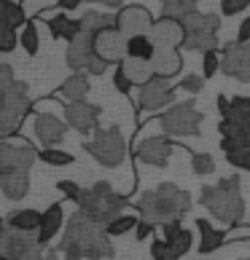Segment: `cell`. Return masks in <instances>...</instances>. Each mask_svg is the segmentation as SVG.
Instances as JSON below:
<instances>
[{"mask_svg":"<svg viewBox=\"0 0 250 260\" xmlns=\"http://www.w3.org/2000/svg\"><path fill=\"white\" fill-rule=\"evenodd\" d=\"M148 38H151V43L156 46V51H178V49H183V43H186V27L180 22H172V19L156 16Z\"/></svg>","mask_w":250,"mask_h":260,"instance_id":"15","label":"cell"},{"mask_svg":"<svg viewBox=\"0 0 250 260\" xmlns=\"http://www.w3.org/2000/svg\"><path fill=\"white\" fill-rule=\"evenodd\" d=\"M137 209L140 220H146L151 225H167V223H180L188 209H191V193L178 185H172V182H161L156 185L153 190L148 193H143L137 199Z\"/></svg>","mask_w":250,"mask_h":260,"instance_id":"2","label":"cell"},{"mask_svg":"<svg viewBox=\"0 0 250 260\" xmlns=\"http://www.w3.org/2000/svg\"><path fill=\"white\" fill-rule=\"evenodd\" d=\"M41 223H43V212H41V209L22 207V209L8 212L3 225L19 231V234H38V231H41Z\"/></svg>","mask_w":250,"mask_h":260,"instance_id":"24","label":"cell"},{"mask_svg":"<svg viewBox=\"0 0 250 260\" xmlns=\"http://www.w3.org/2000/svg\"><path fill=\"white\" fill-rule=\"evenodd\" d=\"M153 75H161V78H175L183 67V56L180 51H156L153 56Z\"/></svg>","mask_w":250,"mask_h":260,"instance_id":"31","label":"cell"},{"mask_svg":"<svg viewBox=\"0 0 250 260\" xmlns=\"http://www.w3.org/2000/svg\"><path fill=\"white\" fill-rule=\"evenodd\" d=\"M57 252L65 260H110L116 249L110 244V236L105 225L94 223L81 212L67 220L65 234L57 244Z\"/></svg>","mask_w":250,"mask_h":260,"instance_id":"1","label":"cell"},{"mask_svg":"<svg viewBox=\"0 0 250 260\" xmlns=\"http://www.w3.org/2000/svg\"><path fill=\"white\" fill-rule=\"evenodd\" d=\"M81 30L89 35H100L105 30H116V14H108L102 8H86V11L78 16Z\"/></svg>","mask_w":250,"mask_h":260,"instance_id":"25","label":"cell"},{"mask_svg":"<svg viewBox=\"0 0 250 260\" xmlns=\"http://www.w3.org/2000/svg\"><path fill=\"white\" fill-rule=\"evenodd\" d=\"M33 102L27 97V83L16 81L11 89L0 91V140H14L22 121L30 115Z\"/></svg>","mask_w":250,"mask_h":260,"instance_id":"5","label":"cell"},{"mask_svg":"<svg viewBox=\"0 0 250 260\" xmlns=\"http://www.w3.org/2000/svg\"><path fill=\"white\" fill-rule=\"evenodd\" d=\"M224 62H220V73L234 78L239 83H250V43H226L224 49Z\"/></svg>","mask_w":250,"mask_h":260,"instance_id":"12","label":"cell"},{"mask_svg":"<svg viewBox=\"0 0 250 260\" xmlns=\"http://www.w3.org/2000/svg\"><path fill=\"white\" fill-rule=\"evenodd\" d=\"M151 260H178V255L167 247L164 239H151Z\"/></svg>","mask_w":250,"mask_h":260,"instance_id":"40","label":"cell"},{"mask_svg":"<svg viewBox=\"0 0 250 260\" xmlns=\"http://www.w3.org/2000/svg\"><path fill=\"white\" fill-rule=\"evenodd\" d=\"M237 43H250V16H245L237 27Z\"/></svg>","mask_w":250,"mask_h":260,"instance_id":"48","label":"cell"},{"mask_svg":"<svg viewBox=\"0 0 250 260\" xmlns=\"http://www.w3.org/2000/svg\"><path fill=\"white\" fill-rule=\"evenodd\" d=\"M30 22V14H27L24 3H14V0H6L0 3V30H22V27Z\"/></svg>","mask_w":250,"mask_h":260,"instance_id":"28","label":"cell"},{"mask_svg":"<svg viewBox=\"0 0 250 260\" xmlns=\"http://www.w3.org/2000/svg\"><path fill=\"white\" fill-rule=\"evenodd\" d=\"M19 46V32L16 30H0V54H11Z\"/></svg>","mask_w":250,"mask_h":260,"instance_id":"44","label":"cell"},{"mask_svg":"<svg viewBox=\"0 0 250 260\" xmlns=\"http://www.w3.org/2000/svg\"><path fill=\"white\" fill-rule=\"evenodd\" d=\"M220 62H224V54L220 51H207L202 56V78H215V73L220 70Z\"/></svg>","mask_w":250,"mask_h":260,"instance_id":"39","label":"cell"},{"mask_svg":"<svg viewBox=\"0 0 250 260\" xmlns=\"http://www.w3.org/2000/svg\"><path fill=\"white\" fill-rule=\"evenodd\" d=\"M215 158L210 156V153H191V172L199 177H207V175H213L215 172Z\"/></svg>","mask_w":250,"mask_h":260,"instance_id":"38","label":"cell"},{"mask_svg":"<svg viewBox=\"0 0 250 260\" xmlns=\"http://www.w3.org/2000/svg\"><path fill=\"white\" fill-rule=\"evenodd\" d=\"M175 148H178V142H172L170 137H146L143 142H137V148H134V158L140 164L161 169L170 164Z\"/></svg>","mask_w":250,"mask_h":260,"instance_id":"14","label":"cell"},{"mask_svg":"<svg viewBox=\"0 0 250 260\" xmlns=\"http://www.w3.org/2000/svg\"><path fill=\"white\" fill-rule=\"evenodd\" d=\"M199 204L205 207L218 223L237 228L245 220V199H242V182H239V175L224 177L218 185H202Z\"/></svg>","mask_w":250,"mask_h":260,"instance_id":"3","label":"cell"},{"mask_svg":"<svg viewBox=\"0 0 250 260\" xmlns=\"http://www.w3.org/2000/svg\"><path fill=\"white\" fill-rule=\"evenodd\" d=\"M92 83H89V73H73L67 75L65 83L51 94V100H60L62 105H70V102H81L86 94H89Z\"/></svg>","mask_w":250,"mask_h":260,"instance_id":"20","label":"cell"},{"mask_svg":"<svg viewBox=\"0 0 250 260\" xmlns=\"http://www.w3.org/2000/svg\"><path fill=\"white\" fill-rule=\"evenodd\" d=\"M202 121H205V115L197 110L194 100H183V102L172 105L170 110H164L156 118L161 137H170V140L172 137H199Z\"/></svg>","mask_w":250,"mask_h":260,"instance_id":"6","label":"cell"},{"mask_svg":"<svg viewBox=\"0 0 250 260\" xmlns=\"http://www.w3.org/2000/svg\"><path fill=\"white\" fill-rule=\"evenodd\" d=\"M156 19L151 16V11L146 6H140V3H127L121 8V11L116 14V30L127 38H140V35H148L151 32V27Z\"/></svg>","mask_w":250,"mask_h":260,"instance_id":"11","label":"cell"},{"mask_svg":"<svg viewBox=\"0 0 250 260\" xmlns=\"http://www.w3.org/2000/svg\"><path fill=\"white\" fill-rule=\"evenodd\" d=\"M46 260H60V255H57V252H46Z\"/></svg>","mask_w":250,"mask_h":260,"instance_id":"54","label":"cell"},{"mask_svg":"<svg viewBox=\"0 0 250 260\" xmlns=\"http://www.w3.org/2000/svg\"><path fill=\"white\" fill-rule=\"evenodd\" d=\"M19 46H22V49L30 54V56H35L38 54V49H41V38H38V24L33 22H27L22 30H19Z\"/></svg>","mask_w":250,"mask_h":260,"instance_id":"35","label":"cell"},{"mask_svg":"<svg viewBox=\"0 0 250 260\" xmlns=\"http://www.w3.org/2000/svg\"><path fill=\"white\" fill-rule=\"evenodd\" d=\"M94 56H97V54H94V35H89V32H81L73 43H67L65 62L70 64L75 73H84Z\"/></svg>","mask_w":250,"mask_h":260,"instance_id":"19","label":"cell"},{"mask_svg":"<svg viewBox=\"0 0 250 260\" xmlns=\"http://www.w3.org/2000/svg\"><path fill=\"white\" fill-rule=\"evenodd\" d=\"M94 54L105 59L108 64H121L127 59V38L119 30H105L100 35H94Z\"/></svg>","mask_w":250,"mask_h":260,"instance_id":"18","label":"cell"},{"mask_svg":"<svg viewBox=\"0 0 250 260\" xmlns=\"http://www.w3.org/2000/svg\"><path fill=\"white\" fill-rule=\"evenodd\" d=\"M175 89H178V91H188V94H199L202 89H205V78H202V75H194V73H191L188 78H183V81L175 86Z\"/></svg>","mask_w":250,"mask_h":260,"instance_id":"43","label":"cell"},{"mask_svg":"<svg viewBox=\"0 0 250 260\" xmlns=\"http://www.w3.org/2000/svg\"><path fill=\"white\" fill-rule=\"evenodd\" d=\"M127 56H129V59L153 62V56H156V46L151 43V38H148V35L129 38V41H127Z\"/></svg>","mask_w":250,"mask_h":260,"instance_id":"34","label":"cell"},{"mask_svg":"<svg viewBox=\"0 0 250 260\" xmlns=\"http://www.w3.org/2000/svg\"><path fill=\"white\" fill-rule=\"evenodd\" d=\"M194 14H199V3L194 0H167V3H161V19H172V22H188Z\"/></svg>","mask_w":250,"mask_h":260,"instance_id":"30","label":"cell"},{"mask_svg":"<svg viewBox=\"0 0 250 260\" xmlns=\"http://www.w3.org/2000/svg\"><path fill=\"white\" fill-rule=\"evenodd\" d=\"M113 86H116V91L124 94V97H129L132 89H134V83L129 81V75L124 73V67H121V64L116 67V70H113Z\"/></svg>","mask_w":250,"mask_h":260,"instance_id":"41","label":"cell"},{"mask_svg":"<svg viewBox=\"0 0 250 260\" xmlns=\"http://www.w3.org/2000/svg\"><path fill=\"white\" fill-rule=\"evenodd\" d=\"M186 27V43L183 49L186 51H218L220 46V16L213 14V11H199L188 19V22H183Z\"/></svg>","mask_w":250,"mask_h":260,"instance_id":"8","label":"cell"},{"mask_svg":"<svg viewBox=\"0 0 250 260\" xmlns=\"http://www.w3.org/2000/svg\"><path fill=\"white\" fill-rule=\"evenodd\" d=\"M33 132H35V140L41 142L43 148H57L65 140V134H67V123H65L62 115L38 113L35 123H33Z\"/></svg>","mask_w":250,"mask_h":260,"instance_id":"17","label":"cell"},{"mask_svg":"<svg viewBox=\"0 0 250 260\" xmlns=\"http://www.w3.org/2000/svg\"><path fill=\"white\" fill-rule=\"evenodd\" d=\"M127 207H129V196L113 190L110 182L97 180L94 185L84 188V193L78 199V212L86 215L94 223H100L108 228L113 220H119L121 215H127Z\"/></svg>","mask_w":250,"mask_h":260,"instance_id":"4","label":"cell"},{"mask_svg":"<svg viewBox=\"0 0 250 260\" xmlns=\"http://www.w3.org/2000/svg\"><path fill=\"white\" fill-rule=\"evenodd\" d=\"M62 118L70 129H75L78 134H84V137H89V134H94L100 129V108L92 102H70L62 108Z\"/></svg>","mask_w":250,"mask_h":260,"instance_id":"13","label":"cell"},{"mask_svg":"<svg viewBox=\"0 0 250 260\" xmlns=\"http://www.w3.org/2000/svg\"><path fill=\"white\" fill-rule=\"evenodd\" d=\"M0 188H3L6 199L22 201L30 193V175H22V172H0Z\"/></svg>","mask_w":250,"mask_h":260,"instance_id":"29","label":"cell"},{"mask_svg":"<svg viewBox=\"0 0 250 260\" xmlns=\"http://www.w3.org/2000/svg\"><path fill=\"white\" fill-rule=\"evenodd\" d=\"M57 190H60L65 199L75 201V204H78V199H81V193H84V188L78 185V182H73V180H57Z\"/></svg>","mask_w":250,"mask_h":260,"instance_id":"42","label":"cell"},{"mask_svg":"<svg viewBox=\"0 0 250 260\" xmlns=\"http://www.w3.org/2000/svg\"><path fill=\"white\" fill-rule=\"evenodd\" d=\"M137 225H140V215H132V212H127V215H121L119 220H113V223L105 228V231H108L110 239H116V236L129 234V231H137Z\"/></svg>","mask_w":250,"mask_h":260,"instance_id":"36","label":"cell"},{"mask_svg":"<svg viewBox=\"0 0 250 260\" xmlns=\"http://www.w3.org/2000/svg\"><path fill=\"white\" fill-rule=\"evenodd\" d=\"M161 234H164L161 239H164L167 247H170L178 257L186 255L188 249H191V244H194V236H191V231L183 228L180 223H167V225H161Z\"/></svg>","mask_w":250,"mask_h":260,"instance_id":"27","label":"cell"},{"mask_svg":"<svg viewBox=\"0 0 250 260\" xmlns=\"http://www.w3.org/2000/svg\"><path fill=\"white\" fill-rule=\"evenodd\" d=\"M38 247H41L38 234H19L8 225H3L0 231V255H6L8 260H22Z\"/></svg>","mask_w":250,"mask_h":260,"instance_id":"16","label":"cell"},{"mask_svg":"<svg viewBox=\"0 0 250 260\" xmlns=\"http://www.w3.org/2000/svg\"><path fill=\"white\" fill-rule=\"evenodd\" d=\"M218 132L224 140L239 142V145H250V115H237V113L226 115V118H220Z\"/></svg>","mask_w":250,"mask_h":260,"instance_id":"23","label":"cell"},{"mask_svg":"<svg viewBox=\"0 0 250 260\" xmlns=\"http://www.w3.org/2000/svg\"><path fill=\"white\" fill-rule=\"evenodd\" d=\"M245 260H250V257H245Z\"/></svg>","mask_w":250,"mask_h":260,"instance_id":"55","label":"cell"},{"mask_svg":"<svg viewBox=\"0 0 250 260\" xmlns=\"http://www.w3.org/2000/svg\"><path fill=\"white\" fill-rule=\"evenodd\" d=\"M41 161L46 167H70V164H75V156L60 148H41Z\"/></svg>","mask_w":250,"mask_h":260,"instance_id":"37","label":"cell"},{"mask_svg":"<svg viewBox=\"0 0 250 260\" xmlns=\"http://www.w3.org/2000/svg\"><path fill=\"white\" fill-rule=\"evenodd\" d=\"M121 67H124V73L129 75V81L134 83V86H146V83H151V78H153V64L151 62H143V59H124L121 62Z\"/></svg>","mask_w":250,"mask_h":260,"instance_id":"33","label":"cell"},{"mask_svg":"<svg viewBox=\"0 0 250 260\" xmlns=\"http://www.w3.org/2000/svg\"><path fill=\"white\" fill-rule=\"evenodd\" d=\"M178 89L172 86L170 78H161V75H153L151 83H146L143 89L137 91V113L146 115V113H164L170 110L172 105H178Z\"/></svg>","mask_w":250,"mask_h":260,"instance_id":"9","label":"cell"},{"mask_svg":"<svg viewBox=\"0 0 250 260\" xmlns=\"http://www.w3.org/2000/svg\"><path fill=\"white\" fill-rule=\"evenodd\" d=\"M105 70H108V62L100 59V56H94V59L89 62V67H86V73H89V75H102Z\"/></svg>","mask_w":250,"mask_h":260,"instance_id":"50","label":"cell"},{"mask_svg":"<svg viewBox=\"0 0 250 260\" xmlns=\"http://www.w3.org/2000/svg\"><path fill=\"white\" fill-rule=\"evenodd\" d=\"M153 231H156V225H151V223H146V220H140V225H137V231H134V236H137V242H146L148 236L153 239Z\"/></svg>","mask_w":250,"mask_h":260,"instance_id":"49","label":"cell"},{"mask_svg":"<svg viewBox=\"0 0 250 260\" xmlns=\"http://www.w3.org/2000/svg\"><path fill=\"white\" fill-rule=\"evenodd\" d=\"M232 239H250V225H239V228H229V242Z\"/></svg>","mask_w":250,"mask_h":260,"instance_id":"53","label":"cell"},{"mask_svg":"<svg viewBox=\"0 0 250 260\" xmlns=\"http://www.w3.org/2000/svg\"><path fill=\"white\" fill-rule=\"evenodd\" d=\"M194 225L199 228V255H213L215 249H220L229 242V231L226 228H215L205 217H197Z\"/></svg>","mask_w":250,"mask_h":260,"instance_id":"21","label":"cell"},{"mask_svg":"<svg viewBox=\"0 0 250 260\" xmlns=\"http://www.w3.org/2000/svg\"><path fill=\"white\" fill-rule=\"evenodd\" d=\"M218 110H220V118H226V115L232 113V97H226V94H218Z\"/></svg>","mask_w":250,"mask_h":260,"instance_id":"52","label":"cell"},{"mask_svg":"<svg viewBox=\"0 0 250 260\" xmlns=\"http://www.w3.org/2000/svg\"><path fill=\"white\" fill-rule=\"evenodd\" d=\"M60 231H65V209H62V201H54V204L43 212V223H41V231H38V242L46 249Z\"/></svg>","mask_w":250,"mask_h":260,"instance_id":"22","label":"cell"},{"mask_svg":"<svg viewBox=\"0 0 250 260\" xmlns=\"http://www.w3.org/2000/svg\"><path fill=\"white\" fill-rule=\"evenodd\" d=\"M250 8V0H224L220 3V14L224 16H237Z\"/></svg>","mask_w":250,"mask_h":260,"instance_id":"45","label":"cell"},{"mask_svg":"<svg viewBox=\"0 0 250 260\" xmlns=\"http://www.w3.org/2000/svg\"><path fill=\"white\" fill-rule=\"evenodd\" d=\"M49 32H51V38H57V41L73 43L84 30H81V22H78V19H73L70 14L57 11V14L49 19Z\"/></svg>","mask_w":250,"mask_h":260,"instance_id":"26","label":"cell"},{"mask_svg":"<svg viewBox=\"0 0 250 260\" xmlns=\"http://www.w3.org/2000/svg\"><path fill=\"white\" fill-rule=\"evenodd\" d=\"M78 8H84L81 0H60V3H57V11H62V14H67V11H78Z\"/></svg>","mask_w":250,"mask_h":260,"instance_id":"51","label":"cell"},{"mask_svg":"<svg viewBox=\"0 0 250 260\" xmlns=\"http://www.w3.org/2000/svg\"><path fill=\"white\" fill-rule=\"evenodd\" d=\"M84 150L105 169H113V167H119V164H124V158H127V153H129L127 140H124L119 126L97 129L84 142Z\"/></svg>","mask_w":250,"mask_h":260,"instance_id":"7","label":"cell"},{"mask_svg":"<svg viewBox=\"0 0 250 260\" xmlns=\"http://www.w3.org/2000/svg\"><path fill=\"white\" fill-rule=\"evenodd\" d=\"M220 150H224V156L232 167L250 172V145H239V142H232V140H220Z\"/></svg>","mask_w":250,"mask_h":260,"instance_id":"32","label":"cell"},{"mask_svg":"<svg viewBox=\"0 0 250 260\" xmlns=\"http://www.w3.org/2000/svg\"><path fill=\"white\" fill-rule=\"evenodd\" d=\"M41 161V150L19 137V140H0V172H22L30 175L33 164Z\"/></svg>","mask_w":250,"mask_h":260,"instance_id":"10","label":"cell"},{"mask_svg":"<svg viewBox=\"0 0 250 260\" xmlns=\"http://www.w3.org/2000/svg\"><path fill=\"white\" fill-rule=\"evenodd\" d=\"M19 78H14V70H11V64H0V91H6V89H11V86L16 83Z\"/></svg>","mask_w":250,"mask_h":260,"instance_id":"46","label":"cell"},{"mask_svg":"<svg viewBox=\"0 0 250 260\" xmlns=\"http://www.w3.org/2000/svg\"><path fill=\"white\" fill-rule=\"evenodd\" d=\"M232 113H237V115H250V97H245V94L232 97ZM232 113H229V115H232Z\"/></svg>","mask_w":250,"mask_h":260,"instance_id":"47","label":"cell"}]
</instances>
